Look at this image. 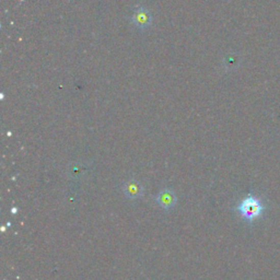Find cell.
Returning <instances> with one entry per match:
<instances>
[{"label": "cell", "instance_id": "cell-1", "mask_svg": "<svg viewBox=\"0 0 280 280\" xmlns=\"http://www.w3.org/2000/svg\"><path fill=\"white\" fill-rule=\"evenodd\" d=\"M237 209L245 220L252 222L255 219L260 218L263 215L264 205L259 198L255 197V196L248 195L247 197H245L239 203Z\"/></svg>", "mask_w": 280, "mask_h": 280}, {"label": "cell", "instance_id": "cell-2", "mask_svg": "<svg viewBox=\"0 0 280 280\" xmlns=\"http://www.w3.org/2000/svg\"><path fill=\"white\" fill-rule=\"evenodd\" d=\"M151 21H152V18H151L150 12L146 8L138 6L137 8L135 9L132 17V22L136 28H138L140 30H146L150 27Z\"/></svg>", "mask_w": 280, "mask_h": 280}, {"label": "cell", "instance_id": "cell-3", "mask_svg": "<svg viewBox=\"0 0 280 280\" xmlns=\"http://www.w3.org/2000/svg\"><path fill=\"white\" fill-rule=\"evenodd\" d=\"M157 200L163 208L169 209V208H172L174 205H175L176 197H175V195H174V193L172 191L164 190L160 194H159Z\"/></svg>", "mask_w": 280, "mask_h": 280}, {"label": "cell", "instance_id": "cell-4", "mask_svg": "<svg viewBox=\"0 0 280 280\" xmlns=\"http://www.w3.org/2000/svg\"><path fill=\"white\" fill-rule=\"evenodd\" d=\"M124 191H125V194L130 198H137L138 196L141 195L142 188L139 185V183H137V182L131 181V182H128V183L125 185Z\"/></svg>", "mask_w": 280, "mask_h": 280}]
</instances>
